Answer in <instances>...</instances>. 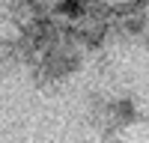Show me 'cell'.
<instances>
[{"label":"cell","instance_id":"6da1fadb","mask_svg":"<svg viewBox=\"0 0 149 143\" xmlns=\"http://www.w3.org/2000/svg\"><path fill=\"white\" fill-rule=\"evenodd\" d=\"M57 9L63 12V15H72V18H74V15H84L86 6H84V0H60Z\"/></svg>","mask_w":149,"mask_h":143}]
</instances>
